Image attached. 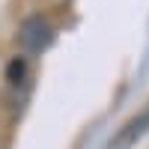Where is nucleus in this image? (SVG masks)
<instances>
[{"mask_svg": "<svg viewBox=\"0 0 149 149\" xmlns=\"http://www.w3.org/2000/svg\"><path fill=\"white\" fill-rule=\"evenodd\" d=\"M51 39H54V27H51V21H48L45 15H30V18H24L21 30H18V42H21V48H24L27 54L45 51V48L51 45Z\"/></svg>", "mask_w": 149, "mask_h": 149, "instance_id": "f257e3e1", "label": "nucleus"}, {"mask_svg": "<svg viewBox=\"0 0 149 149\" xmlns=\"http://www.w3.org/2000/svg\"><path fill=\"white\" fill-rule=\"evenodd\" d=\"M146 128H149V107L143 110L137 119H131L128 125H125V128H122L113 140L107 143V149H128V146L137 140V137H143V134H146Z\"/></svg>", "mask_w": 149, "mask_h": 149, "instance_id": "f03ea898", "label": "nucleus"}]
</instances>
